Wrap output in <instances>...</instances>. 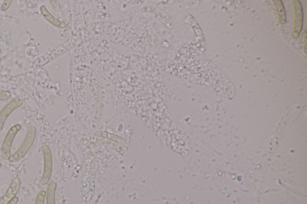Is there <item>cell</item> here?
I'll return each instance as SVG.
<instances>
[{
    "mask_svg": "<svg viewBox=\"0 0 307 204\" xmlns=\"http://www.w3.org/2000/svg\"><path fill=\"white\" fill-rule=\"evenodd\" d=\"M296 10V23L295 27L294 35V38L298 37L299 33H301V27L302 24V12L301 6L298 1H296L295 3Z\"/></svg>",
    "mask_w": 307,
    "mask_h": 204,
    "instance_id": "6",
    "label": "cell"
},
{
    "mask_svg": "<svg viewBox=\"0 0 307 204\" xmlns=\"http://www.w3.org/2000/svg\"><path fill=\"white\" fill-rule=\"evenodd\" d=\"M42 151L44 155V168L41 178V183L47 185L51 179L52 173L53 159L51 150L47 145L42 146Z\"/></svg>",
    "mask_w": 307,
    "mask_h": 204,
    "instance_id": "3",
    "label": "cell"
},
{
    "mask_svg": "<svg viewBox=\"0 0 307 204\" xmlns=\"http://www.w3.org/2000/svg\"><path fill=\"white\" fill-rule=\"evenodd\" d=\"M35 136H36V130L35 127L33 126L28 127L26 138L17 151L10 156L8 159L10 162H16L26 155L33 145Z\"/></svg>",
    "mask_w": 307,
    "mask_h": 204,
    "instance_id": "1",
    "label": "cell"
},
{
    "mask_svg": "<svg viewBox=\"0 0 307 204\" xmlns=\"http://www.w3.org/2000/svg\"><path fill=\"white\" fill-rule=\"evenodd\" d=\"M2 167V164L1 162H0V169H1Z\"/></svg>",
    "mask_w": 307,
    "mask_h": 204,
    "instance_id": "14",
    "label": "cell"
},
{
    "mask_svg": "<svg viewBox=\"0 0 307 204\" xmlns=\"http://www.w3.org/2000/svg\"><path fill=\"white\" fill-rule=\"evenodd\" d=\"M22 128V125L20 124H16L10 128L8 133L6 134V137L3 141L2 154L3 159L8 160L11 153L12 146L15 139L16 136L20 131Z\"/></svg>",
    "mask_w": 307,
    "mask_h": 204,
    "instance_id": "2",
    "label": "cell"
},
{
    "mask_svg": "<svg viewBox=\"0 0 307 204\" xmlns=\"http://www.w3.org/2000/svg\"><path fill=\"white\" fill-rule=\"evenodd\" d=\"M19 200L18 197L15 196L8 204H17L19 202Z\"/></svg>",
    "mask_w": 307,
    "mask_h": 204,
    "instance_id": "13",
    "label": "cell"
},
{
    "mask_svg": "<svg viewBox=\"0 0 307 204\" xmlns=\"http://www.w3.org/2000/svg\"><path fill=\"white\" fill-rule=\"evenodd\" d=\"M22 100L19 98H16L12 100L11 101L3 107V109L0 112V132L4 128L5 124L7 119L14 110L18 108L23 105Z\"/></svg>",
    "mask_w": 307,
    "mask_h": 204,
    "instance_id": "4",
    "label": "cell"
},
{
    "mask_svg": "<svg viewBox=\"0 0 307 204\" xmlns=\"http://www.w3.org/2000/svg\"><path fill=\"white\" fill-rule=\"evenodd\" d=\"M40 10L42 16H44L45 19L48 21L49 23L52 24L53 26L59 28H64L66 27V24L62 22H60L59 19H57L54 16L51 15V13L48 11L45 6H42Z\"/></svg>",
    "mask_w": 307,
    "mask_h": 204,
    "instance_id": "7",
    "label": "cell"
},
{
    "mask_svg": "<svg viewBox=\"0 0 307 204\" xmlns=\"http://www.w3.org/2000/svg\"><path fill=\"white\" fill-rule=\"evenodd\" d=\"M10 96H11V94L9 91L0 92V101L8 99Z\"/></svg>",
    "mask_w": 307,
    "mask_h": 204,
    "instance_id": "11",
    "label": "cell"
},
{
    "mask_svg": "<svg viewBox=\"0 0 307 204\" xmlns=\"http://www.w3.org/2000/svg\"><path fill=\"white\" fill-rule=\"evenodd\" d=\"M13 1L12 0H6L3 2V5L2 6L1 9L3 11H6L7 10H8L10 8V6H11Z\"/></svg>",
    "mask_w": 307,
    "mask_h": 204,
    "instance_id": "12",
    "label": "cell"
},
{
    "mask_svg": "<svg viewBox=\"0 0 307 204\" xmlns=\"http://www.w3.org/2000/svg\"><path fill=\"white\" fill-rule=\"evenodd\" d=\"M21 186V181L18 178H13L10 188L4 196L0 198V204H8L10 200L15 198Z\"/></svg>",
    "mask_w": 307,
    "mask_h": 204,
    "instance_id": "5",
    "label": "cell"
},
{
    "mask_svg": "<svg viewBox=\"0 0 307 204\" xmlns=\"http://www.w3.org/2000/svg\"><path fill=\"white\" fill-rule=\"evenodd\" d=\"M56 184L54 181L49 182L47 191H46V203L47 204H56L55 203V191Z\"/></svg>",
    "mask_w": 307,
    "mask_h": 204,
    "instance_id": "8",
    "label": "cell"
},
{
    "mask_svg": "<svg viewBox=\"0 0 307 204\" xmlns=\"http://www.w3.org/2000/svg\"><path fill=\"white\" fill-rule=\"evenodd\" d=\"M46 195V192L44 190L39 192L36 199H35V204H44Z\"/></svg>",
    "mask_w": 307,
    "mask_h": 204,
    "instance_id": "10",
    "label": "cell"
},
{
    "mask_svg": "<svg viewBox=\"0 0 307 204\" xmlns=\"http://www.w3.org/2000/svg\"><path fill=\"white\" fill-rule=\"evenodd\" d=\"M274 3L277 7L278 14H279V16L281 17L280 19L281 18L282 19L281 23L284 24L285 19V15L283 6L282 5L281 1H274Z\"/></svg>",
    "mask_w": 307,
    "mask_h": 204,
    "instance_id": "9",
    "label": "cell"
}]
</instances>
